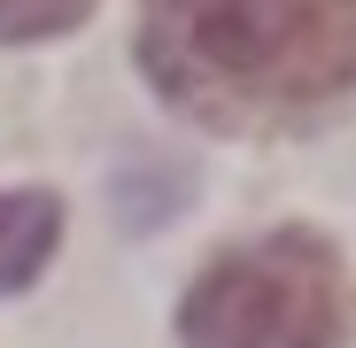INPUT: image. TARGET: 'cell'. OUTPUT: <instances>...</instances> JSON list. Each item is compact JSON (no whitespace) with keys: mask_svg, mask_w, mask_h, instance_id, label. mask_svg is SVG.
I'll return each instance as SVG.
<instances>
[{"mask_svg":"<svg viewBox=\"0 0 356 348\" xmlns=\"http://www.w3.org/2000/svg\"><path fill=\"white\" fill-rule=\"evenodd\" d=\"M140 70L194 124H302L356 93V0H140Z\"/></svg>","mask_w":356,"mask_h":348,"instance_id":"1","label":"cell"},{"mask_svg":"<svg viewBox=\"0 0 356 348\" xmlns=\"http://www.w3.org/2000/svg\"><path fill=\"white\" fill-rule=\"evenodd\" d=\"M186 348H341L348 340V271L318 232L286 224L256 248L217 256L186 302H178Z\"/></svg>","mask_w":356,"mask_h":348,"instance_id":"2","label":"cell"},{"mask_svg":"<svg viewBox=\"0 0 356 348\" xmlns=\"http://www.w3.org/2000/svg\"><path fill=\"white\" fill-rule=\"evenodd\" d=\"M54 240H63V201H54L47 186H16V194H0V295L31 286V279L47 271Z\"/></svg>","mask_w":356,"mask_h":348,"instance_id":"3","label":"cell"},{"mask_svg":"<svg viewBox=\"0 0 356 348\" xmlns=\"http://www.w3.org/2000/svg\"><path fill=\"white\" fill-rule=\"evenodd\" d=\"M93 16V0H0V47H31L54 31H78Z\"/></svg>","mask_w":356,"mask_h":348,"instance_id":"4","label":"cell"}]
</instances>
